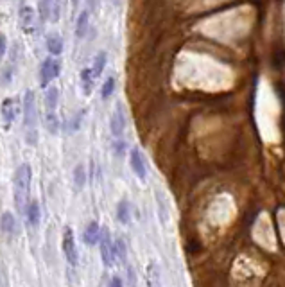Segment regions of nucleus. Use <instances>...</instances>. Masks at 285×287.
<instances>
[{
    "instance_id": "f257e3e1",
    "label": "nucleus",
    "mask_w": 285,
    "mask_h": 287,
    "mask_svg": "<svg viewBox=\"0 0 285 287\" xmlns=\"http://www.w3.org/2000/svg\"><path fill=\"white\" fill-rule=\"evenodd\" d=\"M23 130H25L27 145L38 144V110H36V99L32 90H27L23 94Z\"/></svg>"
},
{
    "instance_id": "f03ea898",
    "label": "nucleus",
    "mask_w": 285,
    "mask_h": 287,
    "mask_svg": "<svg viewBox=\"0 0 285 287\" xmlns=\"http://www.w3.org/2000/svg\"><path fill=\"white\" fill-rule=\"evenodd\" d=\"M13 188H14V205L20 212H23L29 205V192H31V167L27 163L18 165L13 176Z\"/></svg>"
},
{
    "instance_id": "7ed1b4c3",
    "label": "nucleus",
    "mask_w": 285,
    "mask_h": 287,
    "mask_svg": "<svg viewBox=\"0 0 285 287\" xmlns=\"http://www.w3.org/2000/svg\"><path fill=\"white\" fill-rule=\"evenodd\" d=\"M61 74V59L54 58V56H49L41 61L40 67V85L41 88H47V86L52 83L56 77Z\"/></svg>"
},
{
    "instance_id": "20e7f679",
    "label": "nucleus",
    "mask_w": 285,
    "mask_h": 287,
    "mask_svg": "<svg viewBox=\"0 0 285 287\" xmlns=\"http://www.w3.org/2000/svg\"><path fill=\"white\" fill-rule=\"evenodd\" d=\"M16 59H18V45L14 43L13 49H11V54H9L7 63L4 65L2 72H0V86L7 88L11 83H13V76H14V68H16Z\"/></svg>"
},
{
    "instance_id": "39448f33",
    "label": "nucleus",
    "mask_w": 285,
    "mask_h": 287,
    "mask_svg": "<svg viewBox=\"0 0 285 287\" xmlns=\"http://www.w3.org/2000/svg\"><path fill=\"white\" fill-rule=\"evenodd\" d=\"M18 115V101L13 97H5L0 104V117H2V122H4V128L9 130L11 124L14 122Z\"/></svg>"
},
{
    "instance_id": "423d86ee",
    "label": "nucleus",
    "mask_w": 285,
    "mask_h": 287,
    "mask_svg": "<svg viewBox=\"0 0 285 287\" xmlns=\"http://www.w3.org/2000/svg\"><path fill=\"white\" fill-rule=\"evenodd\" d=\"M63 253H65V259H67L68 264L76 266L77 264V250H76V239H74V232L72 228L63 230Z\"/></svg>"
},
{
    "instance_id": "0eeeda50",
    "label": "nucleus",
    "mask_w": 285,
    "mask_h": 287,
    "mask_svg": "<svg viewBox=\"0 0 285 287\" xmlns=\"http://www.w3.org/2000/svg\"><path fill=\"white\" fill-rule=\"evenodd\" d=\"M99 244H101V259H103V264L106 268H112L115 264V255H113V242L110 237V232H101V239H99Z\"/></svg>"
},
{
    "instance_id": "6e6552de",
    "label": "nucleus",
    "mask_w": 285,
    "mask_h": 287,
    "mask_svg": "<svg viewBox=\"0 0 285 287\" xmlns=\"http://www.w3.org/2000/svg\"><path fill=\"white\" fill-rule=\"evenodd\" d=\"M110 130H112L113 137H122L126 130V112H124V106L122 103H117L115 104V110H113V115L110 119Z\"/></svg>"
},
{
    "instance_id": "1a4fd4ad",
    "label": "nucleus",
    "mask_w": 285,
    "mask_h": 287,
    "mask_svg": "<svg viewBox=\"0 0 285 287\" xmlns=\"http://www.w3.org/2000/svg\"><path fill=\"white\" fill-rule=\"evenodd\" d=\"M18 18H20V27L25 34H32L36 29V11L31 5H22L18 11Z\"/></svg>"
},
{
    "instance_id": "9d476101",
    "label": "nucleus",
    "mask_w": 285,
    "mask_h": 287,
    "mask_svg": "<svg viewBox=\"0 0 285 287\" xmlns=\"http://www.w3.org/2000/svg\"><path fill=\"white\" fill-rule=\"evenodd\" d=\"M130 165L133 169V172L139 176L140 179H145L147 178V163H145V158H143L142 151L139 147H133L130 152Z\"/></svg>"
},
{
    "instance_id": "9b49d317",
    "label": "nucleus",
    "mask_w": 285,
    "mask_h": 287,
    "mask_svg": "<svg viewBox=\"0 0 285 287\" xmlns=\"http://www.w3.org/2000/svg\"><path fill=\"white\" fill-rule=\"evenodd\" d=\"M88 29H90V11L88 9H83L77 16V22H76V38L77 40H83L86 34H88Z\"/></svg>"
},
{
    "instance_id": "f8f14e48",
    "label": "nucleus",
    "mask_w": 285,
    "mask_h": 287,
    "mask_svg": "<svg viewBox=\"0 0 285 287\" xmlns=\"http://www.w3.org/2000/svg\"><path fill=\"white\" fill-rule=\"evenodd\" d=\"M43 103H45V112H56L59 103V90L56 86H47Z\"/></svg>"
},
{
    "instance_id": "ddd939ff",
    "label": "nucleus",
    "mask_w": 285,
    "mask_h": 287,
    "mask_svg": "<svg viewBox=\"0 0 285 287\" xmlns=\"http://www.w3.org/2000/svg\"><path fill=\"white\" fill-rule=\"evenodd\" d=\"M106 63H108V54L104 52V50H101V52L95 54L94 58V65H92V76H94V79H99V77L103 76L104 68H106Z\"/></svg>"
},
{
    "instance_id": "4468645a",
    "label": "nucleus",
    "mask_w": 285,
    "mask_h": 287,
    "mask_svg": "<svg viewBox=\"0 0 285 287\" xmlns=\"http://www.w3.org/2000/svg\"><path fill=\"white\" fill-rule=\"evenodd\" d=\"M45 47H47V52L50 54V56H59V54L63 52V40L61 36L58 34H49L47 36V40H45Z\"/></svg>"
},
{
    "instance_id": "2eb2a0df",
    "label": "nucleus",
    "mask_w": 285,
    "mask_h": 287,
    "mask_svg": "<svg viewBox=\"0 0 285 287\" xmlns=\"http://www.w3.org/2000/svg\"><path fill=\"white\" fill-rule=\"evenodd\" d=\"M99 239H101V226L97 221H92L85 230V242L88 246H94L95 242H99Z\"/></svg>"
},
{
    "instance_id": "dca6fc26",
    "label": "nucleus",
    "mask_w": 285,
    "mask_h": 287,
    "mask_svg": "<svg viewBox=\"0 0 285 287\" xmlns=\"http://www.w3.org/2000/svg\"><path fill=\"white\" fill-rule=\"evenodd\" d=\"M25 217H27V223L31 224V226H36V224L40 223V219H41L40 203H38V201L29 203V205H27V208H25Z\"/></svg>"
},
{
    "instance_id": "f3484780",
    "label": "nucleus",
    "mask_w": 285,
    "mask_h": 287,
    "mask_svg": "<svg viewBox=\"0 0 285 287\" xmlns=\"http://www.w3.org/2000/svg\"><path fill=\"white\" fill-rule=\"evenodd\" d=\"M0 230L7 235H13L16 233V219H14V215L11 212H4L2 217H0Z\"/></svg>"
},
{
    "instance_id": "a211bd4d",
    "label": "nucleus",
    "mask_w": 285,
    "mask_h": 287,
    "mask_svg": "<svg viewBox=\"0 0 285 287\" xmlns=\"http://www.w3.org/2000/svg\"><path fill=\"white\" fill-rule=\"evenodd\" d=\"M79 81H81V86H83V94H85V95H92V90H94L95 79H94V76H92V70H90V68H83V70H81Z\"/></svg>"
},
{
    "instance_id": "6ab92c4d",
    "label": "nucleus",
    "mask_w": 285,
    "mask_h": 287,
    "mask_svg": "<svg viewBox=\"0 0 285 287\" xmlns=\"http://www.w3.org/2000/svg\"><path fill=\"white\" fill-rule=\"evenodd\" d=\"M117 219H119V223H122V224H130L131 223V206H130V201L122 199V201L119 203V206H117Z\"/></svg>"
},
{
    "instance_id": "aec40b11",
    "label": "nucleus",
    "mask_w": 285,
    "mask_h": 287,
    "mask_svg": "<svg viewBox=\"0 0 285 287\" xmlns=\"http://www.w3.org/2000/svg\"><path fill=\"white\" fill-rule=\"evenodd\" d=\"M45 128L50 135L59 133V119L56 112H45Z\"/></svg>"
},
{
    "instance_id": "412c9836",
    "label": "nucleus",
    "mask_w": 285,
    "mask_h": 287,
    "mask_svg": "<svg viewBox=\"0 0 285 287\" xmlns=\"http://www.w3.org/2000/svg\"><path fill=\"white\" fill-rule=\"evenodd\" d=\"M115 85H117L115 76H108L106 79H104L103 86H101V99H103V101H108V99L112 97L113 92H115Z\"/></svg>"
},
{
    "instance_id": "4be33fe9",
    "label": "nucleus",
    "mask_w": 285,
    "mask_h": 287,
    "mask_svg": "<svg viewBox=\"0 0 285 287\" xmlns=\"http://www.w3.org/2000/svg\"><path fill=\"white\" fill-rule=\"evenodd\" d=\"M52 2H54V0H40V4H38V18H40L41 25H43V23L49 20Z\"/></svg>"
},
{
    "instance_id": "5701e85b",
    "label": "nucleus",
    "mask_w": 285,
    "mask_h": 287,
    "mask_svg": "<svg viewBox=\"0 0 285 287\" xmlns=\"http://www.w3.org/2000/svg\"><path fill=\"white\" fill-rule=\"evenodd\" d=\"M86 183V169L85 165H76V169H74V185H76L77 190H81V188L85 187Z\"/></svg>"
},
{
    "instance_id": "b1692460",
    "label": "nucleus",
    "mask_w": 285,
    "mask_h": 287,
    "mask_svg": "<svg viewBox=\"0 0 285 287\" xmlns=\"http://www.w3.org/2000/svg\"><path fill=\"white\" fill-rule=\"evenodd\" d=\"M85 110H83V112H77L76 115L72 117L70 121L67 122V124H65V130L68 131V133H74V131H77L79 130V126H81V121H83V117H85Z\"/></svg>"
},
{
    "instance_id": "393cba45",
    "label": "nucleus",
    "mask_w": 285,
    "mask_h": 287,
    "mask_svg": "<svg viewBox=\"0 0 285 287\" xmlns=\"http://www.w3.org/2000/svg\"><path fill=\"white\" fill-rule=\"evenodd\" d=\"M113 255H115V259H119L121 262H126V244L122 239H117L115 244H113Z\"/></svg>"
},
{
    "instance_id": "a878e982",
    "label": "nucleus",
    "mask_w": 285,
    "mask_h": 287,
    "mask_svg": "<svg viewBox=\"0 0 285 287\" xmlns=\"http://www.w3.org/2000/svg\"><path fill=\"white\" fill-rule=\"evenodd\" d=\"M59 9H61V4H59V0H54V2H52V7H50V14H49V20H50V22H58V20H59Z\"/></svg>"
},
{
    "instance_id": "bb28decb",
    "label": "nucleus",
    "mask_w": 285,
    "mask_h": 287,
    "mask_svg": "<svg viewBox=\"0 0 285 287\" xmlns=\"http://www.w3.org/2000/svg\"><path fill=\"white\" fill-rule=\"evenodd\" d=\"M126 142L124 140H117L115 144H113V151H115L117 156H124V152H126Z\"/></svg>"
},
{
    "instance_id": "cd10ccee",
    "label": "nucleus",
    "mask_w": 285,
    "mask_h": 287,
    "mask_svg": "<svg viewBox=\"0 0 285 287\" xmlns=\"http://www.w3.org/2000/svg\"><path fill=\"white\" fill-rule=\"evenodd\" d=\"M5 50H7V40H5V36L0 32V59L4 58Z\"/></svg>"
},
{
    "instance_id": "c85d7f7f",
    "label": "nucleus",
    "mask_w": 285,
    "mask_h": 287,
    "mask_svg": "<svg viewBox=\"0 0 285 287\" xmlns=\"http://www.w3.org/2000/svg\"><path fill=\"white\" fill-rule=\"evenodd\" d=\"M110 287H124V284H122V280L119 277L112 278V282H110Z\"/></svg>"
},
{
    "instance_id": "c756f323",
    "label": "nucleus",
    "mask_w": 285,
    "mask_h": 287,
    "mask_svg": "<svg viewBox=\"0 0 285 287\" xmlns=\"http://www.w3.org/2000/svg\"><path fill=\"white\" fill-rule=\"evenodd\" d=\"M86 4H88V11L92 13V11H95V7H97L99 0H86Z\"/></svg>"
},
{
    "instance_id": "7c9ffc66",
    "label": "nucleus",
    "mask_w": 285,
    "mask_h": 287,
    "mask_svg": "<svg viewBox=\"0 0 285 287\" xmlns=\"http://www.w3.org/2000/svg\"><path fill=\"white\" fill-rule=\"evenodd\" d=\"M79 2H81V0H72V4H74V5H77Z\"/></svg>"
}]
</instances>
